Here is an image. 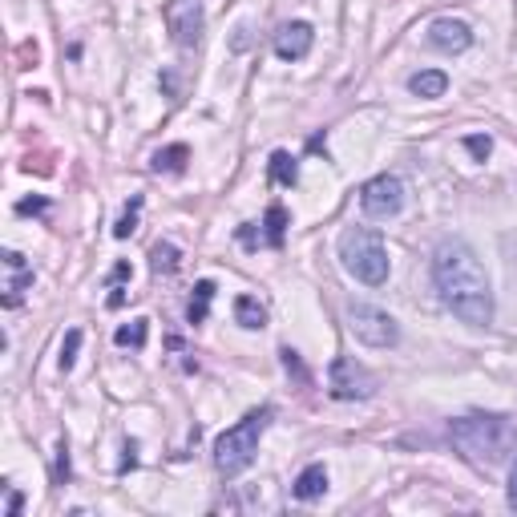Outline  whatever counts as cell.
<instances>
[{
  "mask_svg": "<svg viewBox=\"0 0 517 517\" xmlns=\"http://www.w3.org/2000/svg\"><path fill=\"white\" fill-rule=\"evenodd\" d=\"M324 489H327V469L307 465L304 473L295 477V485H291V497H295V501H315V497H324Z\"/></svg>",
  "mask_w": 517,
  "mask_h": 517,
  "instance_id": "7c38bea8",
  "label": "cell"
},
{
  "mask_svg": "<svg viewBox=\"0 0 517 517\" xmlns=\"http://www.w3.org/2000/svg\"><path fill=\"white\" fill-rule=\"evenodd\" d=\"M279 356H284V368H287V372H295V376H299V380H304V384H307V372H304V364H299V356H295V352H291V347H284V352H279Z\"/></svg>",
  "mask_w": 517,
  "mask_h": 517,
  "instance_id": "cb8c5ba5",
  "label": "cell"
},
{
  "mask_svg": "<svg viewBox=\"0 0 517 517\" xmlns=\"http://www.w3.org/2000/svg\"><path fill=\"white\" fill-rule=\"evenodd\" d=\"M340 259L347 267V275H356L360 284L380 287L388 284V247L384 239L368 227H352L340 234Z\"/></svg>",
  "mask_w": 517,
  "mask_h": 517,
  "instance_id": "277c9868",
  "label": "cell"
},
{
  "mask_svg": "<svg viewBox=\"0 0 517 517\" xmlns=\"http://www.w3.org/2000/svg\"><path fill=\"white\" fill-rule=\"evenodd\" d=\"M146 336H150L146 319H134V324H121V327H118V332H114V344H118V347H146Z\"/></svg>",
  "mask_w": 517,
  "mask_h": 517,
  "instance_id": "ffe728a7",
  "label": "cell"
},
{
  "mask_svg": "<svg viewBox=\"0 0 517 517\" xmlns=\"http://www.w3.org/2000/svg\"><path fill=\"white\" fill-rule=\"evenodd\" d=\"M315 45V29L307 21H287L284 29L275 33V53L284 61H304Z\"/></svg>",
  "mask_w": 517,
  "mask_h": 517,
  "instance_id": "30bf717a",
  "label": "cell"
},
{
  "mask_svg": "<svg viewBox=\"0 0 517 517\" xmlns=\"http://www.w3.org/2000/svg\"><path fill=\"white\" fill-rule=\"evenodd\" d=\"M510 505L517 510V465H513V473H510Z\"/></svg>",
  "mask_w": 517,
  "mask_h": 517,
  "instance_id": "4316f807",
  "label": "cell"
},
{
  "mask_svg": "<svg viewBox=\"0 0 517 517\" xmlns=\"http://www.w3.org/2000/svg\"><path fill=\"white\" fill-rule=\"evenodd\" d=\"M150 267H154L158 275H174L178 271V247L174 243H158V247L150 251Z\"/></svg>",
  "mask_w": 517,
  "mask_h": 517,
  "instance_id": "d6986e66",
  "label": "cell"
},
{
  "mask_svg": "<svg viewBox=\"0 0 517 517\" xmlns=\"http://www.w3.org/2000/svg\"><path fill=\"white\" fill-rule=\"evenodd\" d=\"M429 45L437 53H465L473 45V29L465 21H453V16H437L429 25Z\"/></svg>",
  "mask_w": 517,
  "mask_h": 517,
  "instance_id": "9c48e42d",
  "label": "cell"
},
{
  "mask_svg": "<svg viewBox=\"0 0 517 517\" xmlns=\"http://www.w3.org/2000/svg\"><path fill=\"white\" fill-rule=\"evenodd\" d=\"M234 319H239L247 332H259V327H267V307H263L255 295H239L234 299Z\"/></svg>",
  "mask_w": 517,
  "mask_h": 517,
  "instance_id": "5bb4252c",
  "label": "cell"
},
{
  "mask_svg": "<svg viewBox=\"0 0 517 517\" xmlns=\"http://www.w3.org/2000/svg\"><path fill=\"white\" fill-rule=\"evenodd\" d=\"M449 437L477 465H501L517 449V425L510 417H460L449 425Z\"/></svg>",
  "mask_w": 517,
  "mask_h": 517,
  "instance_id": "7a4b0ae2",
  "label": "cell"
},
{
  "mask_svg": "<svg viewBox=\"0 0 517 517\" xmlns=\"http://www.w3.org/2000/svg\"><path fill=\"white\" fill-rule=\"evenodd\" d=\"M432 284H437L440 299L453 315H460L473 327L493 324V287L481 267V259L473 255V247L460 239H445L432 251Z\"/></svg>",
  "mask_w": 517,
  "mask_h": 517,
  "instance_id": "6da1fadb",
  "label": "cell"
},
{
  "mask_svg": "<svg viewBox=\"0 0 517 517\" xmlns=\"http://www.w3.org/2000/svg\"><path fill=\"white\" fill-rule=\"evenodd\" d=\"M138 211H142V194H134V199H129V211L118 219V227H114L118 239H129V231L138 227Z\"/></svg>",
  "mask_w": 517,
  "mask_h": 517,
  "instance_id": "7402d4cb",
  "label": "cell"
},
{
  "mask_svg": "<svg viewBox=\"0 0 517 517\" xmlns=\"http://www.w3.org/2000/svg\"><path fill=\"white\" fill-rule=\"evenodd\" d=\"M5 267L13 271V279H8V295H5V307H16L25 295V287H33V267L25 263L21 251H5Z\"/></svg>",
  "mask_w": 517,
  "mask_h": 517,
  "instance_id": "8fae6325",
  "label": "cell"
},
{
  "mask_svg": "<svg viewBox=\"0 0 517 517\" xmlns=\"http://www.w3.org/2000/svg\"><path fill=\"white\" fill-rule=\"evenodd\" d=\"M271 417H275V408H271V404H263V408L247 412V417H243L239 425H231L219 440H214V469H219L222 477H239L243 469H247L251 460H255V453H259V437L267 432Z\"/></svg>",
  "mask_w": 517,
  "mask_h": 517,
  "instance_id": "3957f363",
  "label": "cell"
},
{
  "mask_svg": "<svg viewBox=\"0 0 517 517\" xmlns=\"http://www.w3.org/2000/svg\"><path fill=\"white\" fill-rule=\"evenodd\" d=\"M186 158H191V150L186 146H166V150H158L154 154V171L158 174H182L186 171Z\"/></svg>",
  "mask_w": 517,
  "mask_h": 517,
  "instance_id": "2e32d148",
  "label": "cell"
},
{
  "mask_svg": "<svg viewBox=\"0 0 517 517\" xmlns=\"http://www.w3.org/2000/svg\"><path fill=\"white\" fill-rule=\"evenodd\" d=\"M271 182L275 186H295L299 182V166L287 150H275V154H271Z\"/></svg>",
  "mask_w": 517,
  "mask_h": 517,
  "instance_id": "9a60e30c",
  "label": "cell"
},
{
  "mask_svg": "<svg viewBox=\"0 0 517 517\" xmlns=\"http://www.w3.org/2000/svg\"><path fill=\"white\" fill-rule=\"evenodd\" d=\"M360 211L368 214V219H397L404 211V182L392 174H380V178H372V182H364Z\"/></svg>",
  "mask_w": 517,
  "mask_h": 517,
  "instance_id": "52a82bcc",
  "label": "cell"
},
{
  "mask_svg": "<svg viewBox=\"0 0 517 517\" xmlns=\"http://www.w3.org/2000/svg\"><path fill=\"white\" fill-rule=\"evenodd\" d=\"M327 392L336 400H368L376 392V376L364 364L340 356V360H332V372H327Z\"/></svg>",
  "mask_w": 517,
  "mask_h": 517,
  "instance_id": "8992f818",
  "label": "cell"
},
{
  "mask_svg": "<svg viewBox=\"0 0 517 517\" xmlns=\"http://www.w3.org/2000/svg\"><path fill=\"white\" fill-rule=\"evenodd\" d=\"M347 327H352L356 340L368 344V347H392L400 340L397 319H392L388 312H380V307H372V304H352L347 307Z\"/></svg>",
  "mask_w": 517,
  "mask_h": 517,
  "instance_id": "5b68a950",
  "label": "cell"
},
{
  "mask_svg": "<svg viewBox=\"0 0 517 517\" xmlns=\"http://www.w3.org/2000/svg\"><path fill=\"white\" fill-rule=\"evenodd\" d=\"M21 214H33V211H45V199H25L21 206H16Z\"/></svg>",
  "mask_w": 517,
  "mask_h": 517,
  "instance_id": "484cf974",
  "label": "cell"
},
{
  "mask_svg": "<svg viewBox=\"0 0 517 517\" xmlns=\"http://www.w3.org/2000/svg\"><path fill=\"white\" fill-rule=\"evenodd\" d=\"M78 352H81V327H69V332H65V344H61V356H57L61 372H69L73 364H78Z\"/></svg>",
  "mask_w": 517,
  "mask_h": 517,
  "instance_id": "44dd1931",
  "label": "cell"
},
{
  "mask_svg": "<svg viewBox=\"0 0 517 517\" xmlns=\"http://www.w3.org/2000/svg\"><path fill=\"white\" fill-rule=\"evenodd\" d=\"M263 227H267V247H284V234H287V211H284V206L271 202Z\"/></svg>",
  "mask_w": 517,
  "mask_h": 517,
  "instance_id": "e0dca14e",
  "label": "cell"
},
{
  "mask_svg": "<svg viewBox=\"0 0 517 517\" xmlns=\"http://www.w3.org/2000/svg\"><path fill=\"white\" fill-rule=\"evenodd\" d=\"M408 89L417 93V98H445L449 78L440 69H420V73H412L408 78Z\"/></svg>",
  "mask_w": 517,
  "mask_h": 517,
  "instance_id": "4fadbf2b",
  "label": "cell"
},
{
  "mask_svg": "<svg viewBox=\"0 0 517 517\" xmlns=\"http://www.w3.org/2000/svg\"><path fill=\"white\" fill-rule=\"evenodd\" d=\"M465 150H469V154H473V158H481V162H485V158H489V150H493V142H489L485 134H473V138H465Z\"/></svg>",
  "mask_w": 517,
  "mask_h": 517,
  "instance_id": "603a6c76",
  "label": "cell"
},
{
  "mask_svg": "<svg viewBox=\"0 0 517 517\" xmlns=\"http://www.w3.org/2000/svg\"><path fill=\"white\" fill-rule=\"evenodd\" d=\"M138 465V445L134 440H126V457H121V465H118V473H129V469Z\"/></svg>",
  "mask_w": 517,
  "mask_h": 517,
  "instance_id": "d4e9b609",
  "label": "cell"
},
{
  "mask_svg": "<svg viewBox=\"0 0 517 517\" xmlns=\"http://www.w3.org/2000/svg\"><path fill=\"white\" fill-rule=\"evenodd\" d=\"M211 299H214V284L211 279H202V284L194 287V299H191V307H186V319H191V324H202V319L211 315Z\"/></svg>",
  "mask_w": 517,
  "mask_h": 517,
  "instance_id": "ac0fdd59",
  "label": "cell"
},
{
  "mask_svg": "<svg viewBox=\"0 0 517 517\" xmlns=\"http://www.w3.org/2000/svg\"><path fill=\"white\" fill-rule=\"evenodd\" d=\"M162 21L166 29H171L174 45H182V49H194V45L202 41V5L199 0H171V5L162 8Z\"/></svg>",
  "mask_w": 517,
  "mask_h": 517,
  "instance_id": "ba28073f",
  "label": "cell"
}]
</instances>
